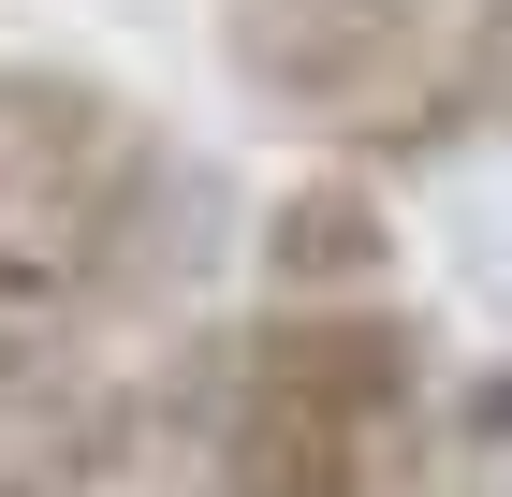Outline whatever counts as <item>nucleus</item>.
<instances>
[{"instance_id": "obj_5", "label": "nucleus", "mask_w": 512, "mask_h": 497, "mask_svg": "<svg viewBox=\"0 0 512 497\" xmlns=\"http://www.w3.org/2000/svg\"><path fill=\"white\" fill-rule=\"evenodd\" d=\"M74 337H88V322H59L44 293H15V278H0V410H30V395L74 366Z\"/></svg>"}, {"instance_id": "obj_3", "label": "nucleus", "mask_w": 512, "mask_h": 497, "mask_svg": "<svg viewBox=\"0 0 512 497\" xmlns=\"http://www.w3.org/2000/svg\"><path fill=\"white\" fill-rule=\"evenodd\" d=\"M220 59L264 117L352 161L512 132V0H220Z\"/></svg>"}, {"instance_id": "obj_1", "label": "nucleus", "mask_w": 512, "mask_h": 497, "mask_svg": "<svg viewBox=\"0 0 512 497\" xmlns=\"http://www.w3.org/2000/svg\"><path fill=\"white\" fill-rule=\"evenodd\" d=\"M176 395V483L205 497H425L454 366L395 293H264L249 322L161 366Z\"/></svg>"}, {"instance_id": "obj_4", "label": "nucleus", "mask_w": 512, "mask_h": 497, "mask_svg": "<svg viewBox=\"0 0 512 497\" xmlns=\"http://www.w3.org/2000/svg\"><path fill=\"white\" fill-rule=\"evenodd\" d=\"M264 293H395V205L366 176H293L264 205Z\"/></svg>"}, {"instance_id": "obj_2", "label": "nucleus", "mask_w": 512, "mask_h": 497, "mask_svg": "<svg viewBox=\"0 0 512 497\" xmlns=\"http://www.w3.org/2000/svg\"><path fill=\"white\" fill-rule=\"evenodd\" d=\"M205 249V161L132 103L118 74L0 59V278L59 322H132Z\"/></svg>"}]
</instances>
